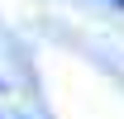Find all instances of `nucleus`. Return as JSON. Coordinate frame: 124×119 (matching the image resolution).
<instances>
[{
  "label": "nucleus",
  "mask_w": 124,
  "mask_h": 119,
  "mask_svg": "<svg viewBox=\"0 0 124 119\" xmlns=\"http://www.w3.org/2000/svg\"><path fill=\"white\" fill-rule=\"evenodd\" d=\"M115 5H119V10H124V0H115Z\"/></svg>",
  "instance_id": "obj_1"
}]
</instances>
